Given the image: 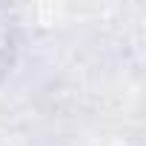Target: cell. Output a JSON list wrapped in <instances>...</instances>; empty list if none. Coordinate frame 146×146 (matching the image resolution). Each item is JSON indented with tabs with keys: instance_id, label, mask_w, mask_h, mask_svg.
Returning <instances> with one entry per match:
<instances>
[{
	"instance_id": "6da1fadb",
	"label": "cell",
	"mask_w": 146,
	"mask_h": 146,
	"mask_svg": "<svg viewBox=\"0 0 146 146\" xmlns=\"http://www.w3.org/2000/svg\"><path fill=\"white\" fill-rule=\"evenodd\" d=\"M17 52H20V37L17 29L0 17V83L6 80V75L12 72V66L17 63Z\"/></svg>"
}]
</instances>
